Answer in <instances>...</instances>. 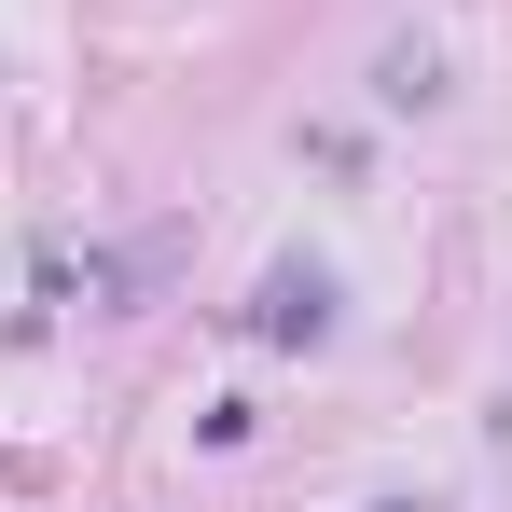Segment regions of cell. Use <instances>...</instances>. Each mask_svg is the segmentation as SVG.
<instances>
[{"label": "cell", "instance_id": "1", "mask_svg": "<svg viewBox=\"0 0 512 512\" xmlns=\"http://www.w3.org/2000/svg\"><path fill=\"white\" fill-rule=\"evenodd\" d=\"M250 333L263 346H319L333 333V277H319V263H277V277L250 291Z\"/></svg>", "mask_w": 512, "mask_h": 512}, {"label": "cell", "instance_id": "2", "mask_svg": "<svg viewBox=\"0 0 512 512\" xmlns=\"http://www.w3.org/2000/svg\"><path fill=\"white\" fill-rule=\"evenodd\" d=\"M388 512H402V499H388Z\"/></svg>", "mask_w": 512, "mask_h": 512}]
</instances>
